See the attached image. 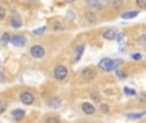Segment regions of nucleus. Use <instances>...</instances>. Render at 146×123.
Instances as JSON below:
<instances>
[{
	"instance_id": "18",
	"label": "nucleus",
	"mask_w": 146,
	"mask_h": 123,
	"mask_svg": "<svg viewBox=\"0 0 146 123\" xmlns=\"http://www.w3.org/2000/svg\"><path fill=\"white\" fill-rule=\"evenodd\" d=\"M45 31H46V27H45V26H42V27H40V28L33 30V35H42Z\"/></svg>"
},
{
	"instance_id": "10",
	"label": "nucleus",
	"mask_w": 146,
	"mask_h": 123,
	"mask_svg": "<svg viewBox=\"0 0 146 123\" xmlns=\"http://www.w3.org/2000/svg\"><path fill=\"white\" fill-rule=\"evenodd\" d=\"M62 104V100L59 98H56V96H54V98H51L50 100H49L48 105L50 106V108H59Z\"/></svg>"
},
{
	"instance_id": "26",
	"label": "nucleus",
	"mask_w": 146,
	"mask_h": 123,
	"mask_svg": "<svg viewBox=\"0 0 146 123\" xmlns=\"http://www.w3.org/2000/svg\"><path fill=\"white\" fill-rule=\"evenodd\" d=\"M124 37H126V35H124V33H118V35L115 36V39H117V41H118V43H122V41L124 40Z\"/></svg>"
},
{
	"instance_id": "6",
	"label": "nucleus",
	"mask_w": 146,
	"mask_h": 123,
	"mask_svg": "<svg viewBox=\"0 0 146 123\" xmlns=\"http://www.w3.org/2000/svg\"><path fill=\"white\" fill-rule=\"evenodd\" d=\"M10 26L13 28H21L22 27V19H21L19 14L17 12H14L12 14V18H10Z\"/></svg>"
},
{
	"instance_id": "11",
	"label": "nucleus",
	"mask_w": 146,
	"mask_h": 123,
	"mask_svg": "<svg viewBox=\"0 0 146 123\" xmlns=\"http://www.w3.org/2000/svg\"><path fill=\"white\" fill-rule=\"evenodd\" d=\"M82 77L87 81H91L94 77H95V72H94L92 69H90V68H88V69H85L82 72Z\"/></svg>"
},
{
	"instance_id": "27",
	"label": "nucleus",
	"mask_w": 146,
	"mask_h": 123,
	"mask_svg": "<svg viewBox=\"0 0 146 123\" xmlns=\"http://www.w3.org/2000/svg\"><path fill=\"white\" fill-rule=\"evenodd\" d=\"M115 73H117V76H118L119 78H126L127 77V73H124L123 70H118V69H117Z\"/></svg>"
},
{
	"instance_id": "21",
	"label": "nucleus",
	"mask_w": 146,
	"mask_h": 123,
	"mask_svg": "<svg viewBox=\"0 0 146 123\" xmlns=\"http://www.w3.org/2000/svg\"><path fill=\"white\" fill-rule=\"evenodd\" d=\"M45 123H60V121H59V118H56V117H49L45 121Z\"/></svg>"
},
{
	"instance_id": "24",
	"label": "nucleus",
	"mask_w": 146,
	"mask_h": 123,
	"mask_svg": "<svg viewBox=\"0 0 146 123\" xmlns=\"http://www.w3.org/2000/svg\"><path fill=\"white\" fill-rule=\"evenodd\" d=\"M86 18H87L88 21H90L91 23H95V21H96V18H95V15L92 14V13H86Z\"/></svg>"
},
{
	"instance_id": "1",
	"label": "nucleus",
	"mask_w": 146,
	"mask_h": 123,
	"mask_svg": "<svg viewBox=\"0 0 146 123\" xmlns=\"http://www.w3.org/2000/svg\"><path fill=\"white\" fill-rule=\"evenodd\" d=\"M122 59H110V58H104L99 62V67L101 68L105 72H109V70H113L115 68H118L119 65L122 64Z\"/></svg>"
},
{
	"instance_id": "22",
	"label": "nucleus",
	"mask_w": 146,
	"mask_h": 123,
	"mask_svg": "<svg viewBox=\"0 0 146 123\" xmlns=\"http://www.w3.org/2000/svg\"><path fill=\"white\" fill-rule=\"evenodd\" d=\"M91 98H92L94 101H96V103H99L100 101V95H99L96 91H94V92H91Z\"/></svg>"
},
{
	"instance_id": "12",
	"label": "nucleus",
	"mask_w": 146,
	"mask_h": 123,
	"mask_svg": "<svg viewBox=\"0 0 146 123\" xmlns=\"http://www.w3.org/2000/svg\"><path fill=\"white\" fill-rule=\"evenodd\" d=\"M117 36V32L114 30H106L105 32L103 33V37L105 39V40H114Z\"/></svg>"
},
{
	"instance_id": "7",
	"label": "nucleus",
	"mask_w": 146,
	"mask_h": 123,
	"mask_svg": "<svg viewBox=\"0 0 146 123\" xmlns=\"http://www.w3.org/2000/svg\"><path fill=\"white\" fill-rule=\"evenodd\" d=\"M25 116H26V112L23 110V109H14V110L12 112V118L17 122L25 118Z\"/></svg>"
},
{
	"instance_id": "4",
	"label": "nucleus",
	"mask_w": 146,
	"mask_h": 123,
	"mask_svg": "<svg viewBox=\"0 0 146 123\" xmlns=\"http://www.w3.org/2000/svg\"><path fill=\"white\" fill-rule=\"evenodd\" d=\"M67 74H68V69H67V67H64V65H58V67L54 69V77L59 81L64 80V78L67 77Z\"/></svg>"
},
{
	"instance_id": "13",
	"label": "nucleus",
	"mask_w": 146,
	"mask_h": 123,
	"mask_svg": "<svg viewBox=\"0 0 146 123\" xmlns=\"http://www.w3.org/2000/svg\"><path fill=\"white\" fill-rule=\"evenodd\" d=\"M146 116V110L141 112V113H135V114H128L127 116V119H132V121H135V119H140L142 118V117Z\"/></svg>"
},
{
	"instance_id": "3",
	"label": "nucleus",
	"mask_w": 146,
	"mask_h": 123,
	"mask_svg": "<svg viewBox=\"0 0 146 123\" xmlns=\"http://www.w3.org/2000/svg\"><path fill=\"white\" fill-rule=\"evenodd\" d=\"M12 45L17 46V48H23V46L27 44V37L26 36H22V35H15V36H12L10 37V41H9Z\"/></svg>"
},
{
	"instance_id": "14",
	"label": "nucleus",
	"mask_w": 146,
	"mask_h": 123,
	"mask_svg": "<svg viewBox=\"0 0 146 123\" xmlns=\"http://www.w3.org/2000/svg\"><path fill=\"white\" fill-rule=\"evenodd\" d=\"M139 15V12H126V13H123L122 14V18L123 19H131V18H135V17H137Z\"/></svg>"
},
{
	"instance_id": "15",
	"label": "nucleus",
	"mask_w": 146,
	"mask_h": 123,
	"mask_svg": "<svg viewBox=\"0 0 146 123\" xmlns=\"http://www.w3.org/2000/svg\"><path fill=\"white\" fill-rule=\"evenodd\" d=\"M0 41H1L3 45H7V44L10 41V35L8 32H4L1 35V37H0Z\"/></svg>"
},
{
	"instance_id": "16",
	"label": "nucleus",
	"mask_w": 146,
	"mask_h": 123,
	"mask_svg": "<svg viewBox=\"0 0 146 123\" xmlns=\"http://www.w3.org/2000/svg\"><path fill=\"white\" fill-rule=\"evenodd\" d=\"M8 108V103L5 100H3V99H0V114H3L5 110H7Z\"/></svg>"
},
{
	"instance_id": "9",
	"label": "nucleus",
	"mask_w": 146,
	"mask_h": 123,
	"mask_svg": "<svg viewBox=\"0 0 146 123\" xmlns=\"http://www.w3.org/2000/svg\"><path fill=\"white\" fill-rule=\"evenodd\" d=\"M83 50H85V45H78L77 49H76V54H74V58H73V62H78L81 59V57H82L83 54Z\"/></svg>"
},
{
	"instance_id": "2",
	"label": "nucleus",
	"mask_w": 146,
	"mask_h": 123,
	"mask_svg": "<svg viewBox=\"0 0 146 123\" xmlns=\"http://www.w3.org/2000/svg\"><path fill=\"white\" fill-rule=\"evenodd\" d=\"M19 100L25 105H32L35 103V95L30 91H23V92L19 94Z\"/></svg>"
},
{
	"instance_id": "19",
	"label": "nucleus",
	"mask_w": 146,
	"mask_h": 123,
	"mask_svg": "<svg viewBox=\"0 0 146 123\" xmlns=\"http://www.w3.org/2000/svg\"><path fill=\"white\" fill-rule=\"evenodd\" d=\"M124 94L128 96H135L136 95V91L133 88H128V87H124Z\"/></svg>"
},
{
	"instance_id": "25",
	"label": "nucleus",
	"mask_w": 146,
	"mask_h": 123,
	"mask_svg": "<svg viewBox=\"0 0 146 123\" xmlns=\"http://www.w3.org/2000/svg\"><path fill=\"white\" fill-rule=\"evenodd\" d=\"M5 14H7V12H5V8L0 5V22H1V21L5 18Z\"/></svg>"
},
{
	"instance_id": "8",
	"label": "nucleus",
	"mask_w": 146,
	"mask_h": 123,
	"mask_svg": "<svg viewBox=\"0 0 146 123\" xmlns=\"http://www.w3.org/2000/svg\"><path fill=\"white\" fill-rule=\"evenodd\" d=\"M81 109H82L83 113L88 114V116H92V114L95 113V108H94V106L91 105L90 103H82V105H81Z\"/></svg>"
},
{
	"instance_id": "29",
	"label": "nucleus",
	"mask_w": 146,
	"mask_h": 123,
	"mask_svg": "<svg viewBox=\"0 0 146 123\" xmlns=\"http://www.w3.org/2000/svg\"><path fill=\"white\" fill-rule=\"evenodd\" d=\"M0 82H1V83H3V82H4V77H3V76H1V74H0Z\"/></svg>"
},
{
	"instance_id": "23",
	"label": "nucleus",
	"mask_w": 146,
	"mask_h": 123,
	"mask_svg": "<svg viewBox=\"0 0 146 123\" xmlns=\"http://www.w3.org/2000/svg\"><path fill=\"white\" fill-rule=\"evenodd\" d=\"M136 4L141 9H146V0H136Z\"/></svg>"
},
{
	"instance_id": "28",
	"label": "nucleus",
	"mask_w": 146,
	"mask_h": 123,
	"mask_svg": "<svg viewBox=\"0 0 146 123\" xmlns=\"http://www.w3.org/2000/svg\"><path fill=\"white\" fill-rule=\"evenodd\" d=\"M142 57H141V54H133L132 55V59H135V61H140Z\"/></svg>"
},
{
	"instance_id": "30",
	"label": "nucleus",
	"mask_w": 146,
	"mask_h": 123,
	"mask_svg": "<svg viewBox=\"0 0 146 123\" xmlns=\"http://www.w3.org/2000/svg\"><path fill=\"white\" fill-rule=\"evenodd\" d=\"M66 3H73V1H76V0H64Z\"/></svg>"
},
{
	"instance_id": "5",
	"label": "nucleus",
	"mask_w": 146,
	"mask_h": 123,
	"mask_svg": "<svg viewBox=\"0 0 146 123\" xmlns=\"http://www.w3.org/2000/svg\"><path fill=\"white\" fill-rule=\"evenodd\" d=\"M30 53H31V55H32L33 58L40 59V58H42V57L45 55V49H44L42 46H40V45H33L32 48L30 49Z\"/></svg>"
},
{
	"instance_id": "31",
	"label": "nucleus",
	"mask_w": 146,
	"mask_h": 123,
	"mask_svg": "<svg viewBox=\"0 0 146 123\" xmlns=\"http://www.w3.org/2000/svg\"><path fill=\"white\" fill-rule=\"evenodd\" d=\"M0 67H1V59H0Z\"/></svg>"
},
{
	"instance_id": "20",
	"label": "nucleus",
	"mask_w": 146,
	"mask_h": 123,
	"mask_svg": "<svg viewBox=\"0 0 146 123\" xmlns=\"http://www.w3.org/2000/svg\"><path fill=\"white\" fill-rule=\"evenodd\" d=\"M100 109H101V112H103L104 114H108L109 110H110V108H109L108 104H101V105H100Z\"/></svg>"
},
{
	"instance_id": "17",
	"label": "nucleus",
	"mask_w": 146,
	"mask_h": 123,
	"mask_svg": "<svg viewBox=\"0 0 146 123\" xmlns=\"http://www.w3.org/2000/svg\"><path fill=\"white\" fill-rule=\"evenodd\" d=\"M87 3L90 5H92L94 8H99V9H101V8H103V5H101L99 1H96V0H87Z\"/></svg>"
}]
</instances>
